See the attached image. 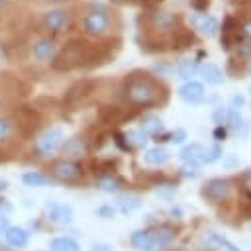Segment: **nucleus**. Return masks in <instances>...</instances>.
I'll return each mask as SVG.
<instances>
[{
    "label": "nucleus",
    "mask_w": 251,
    "mask_h": 251,
    "mask_svg": "<svg viewBox=\"0 0 251 251\" xmlns=\"http://www.w3.org/2000/svg\"><path fill=\"white\" fill-rule=\"evenodd\" d=\"M202 241L210 247V249H224V251H241L237 245H233L229 239H226L224 235H220V233H216V231H212V229H208V231H204L202 233Z\"/></svg>",
    "instance_id": "4468645a"
},
{
    "label": "nucleus",
    "mask_w": 251,
    "mask_h": 251,
    "mask_svg": "<svg viewBox=\"0 0 251 251\" xmlns=\"http://www.w3.org/2000/svg\"><path fill=\"white\" fill-rule=\"evenodd\" d=\"M196 71H198V61L196 59H184V61H180V65L176 69V75L182 80H190V76H194Z\"/></svg>",
    "instance_id": "a878e982"
},
{
    "label": "nucleus",
    "mask_w": 251,
    "mask_h": 251,
    "mask_svg": "<svg viewBox=\"0 0 251 251\" xmlns=\"http://www.w3.org/2000/svg\"><path fill=\"white\" fill-rule=\"evenodd\" d=\"M226 116H227V110H222V108H218L216 112H214V116H212V120L218 124V126H222L224 122H226Z\"/></svg>",
    "instance_id": "ea45409f"
},
{
    "label": "nucleus",
    "mask_w": 251,
    "mask_h": 251,
    "mask_svg": "<svg viewBox=\"0 0 251 251\" xmlns=\"http://www.w3.org/2000/svg\"><path fill=\"white\" fill-rule=\"evenodd\" d=\"M202 196L212 202H226L231 196V182L227 178H212L202 186Z\"/></svg>",
    "instance_id": "0eeeda50"
},
{
    "label": "nucleus",
    "mask_w": 251,
    "mask_h": 251,
    "mask_svg": "<svg viewBox=\"0 0 251 251\" xmlns=\"http://www.w3.org/2000/svg\"><path fill=\"white\" fill-rule=\"evenodd\" d=\"M86 47L88 43L82 39H71L65 43V47L53 57L51 67L55 71H71L76 67H82L84 63V55H86Z\"/></svg>",
    "instance_id": "7ed1b4c3"
},
{
    "label": "nucleus",
    "mask_w": 251,
    "mask_h": 251,
    "mask_svg": "<svg viewBox=\"0 0 251 251\" xmlns=\"http://www.w3.org/2000/svg\"><path fill=\"white\" fill-rule=\"evenodd\" d=\"M22 180L27 184V186H45L49 182V178L43 175V173H37V171H29L22 176Z\"/></svg>",
    "instance_id": "c85d7f7f"
},
{
    "label": "nucleus",
    "mask_w": 251,
    "mask_h": 251,
    "mask_svg": "<svg viewBox=\"0 0 251 251\" xmlns=\"http://www.w3.org/2000/svg\"><path fill=\"white\" fill-rule=\"evenodd\" d=\"M45 216H47L49 222H53L57 226H65V224L73 222V208L69 204L51 200V202L45 204Z\"/></svg>",
    "instance_id": "9d476101"
},
{
    "label": "nucleus",
    "mask_w": 251,
    "mask_h": 251,
    "mask_svg": "<svg viewBox=\"0 0 251 251\" xmlns=\"http://www.w3.org/2000/svg\"><path fill=\"white\" fill-rule=\"evenodd\" d=\"M116 214V208L114 206H110V204H106V206H100L98 208V216L100 218H112Z\"/></svg>",
    "instance_id": "4c0bfd02"
},
{
    "label": "nucleus",
    "mask_w": 251,
    "mask_h": 251,
    "mask_svg": "<svg viewBox=\"0 0 251 251\" xmlns=\"http://www.w3.org/2000/svg\"><path fill=\"white\" fill-rule=\"evenodd\" d=\"M241 31H243V37L251 41V20H247V22L243 24V27H241Z\"/></svg>",
    "instance_id": "37998d69"
},
{
    "label": "nucleus",
    "mask_w": 251,
    "mask_h": 251,
    "mask_svg": "<svg viewBox=\"0 0 251 251\" xmlns=\"http://www.w3.org/2000/svg\"><path fill=\"white\" fill-rule=\"evenodd\" d=\"M112 14L104 6H90L80 18V29L88 37H102L110 31Z\"/></svg>",
    "instance_id": "f03ea898"
},
{
    "label": "nucleus",
    "mask_w": 251,
    "mask_h": 251,
    "mask_svg": "<svg viewBox=\"0 0 251 251\" xmlns=\"http://www.w3.org/2000/svg\"><path fill=\"white\" fill-rule=\"evenodd\" d=\"M92 90H94V80H90V78H82V80L75 82V84L67 90L65 100H67V102H78V100H82L84 96H88Z\"/></svg>",
    "instance_id": "2eb2a0df"
},
{
    "label": "nucleus",
    "mask_w": 251,
    "mask_h": 251,
    "mask_svg": "<svg viewBox=\"0 0 251 251\" xmlns=\"http://www.w3.org/2000/svg\"><path fill=\"white\" fill-rule=\"evenodd\" d=\"M243 71H245V63L241 61V59H229L227 61V75L229 76H233V78H239L241 75H243Z\"/></svg>",
    "instance_id": "2f4dec72"
},
{
    "label": "nucleus",
    "mask_w": 251,
    "mask_h": 251,
    "mask_svg": "<svg viewBox=\"0 0 251 251\" xmlns=\"http://www.w3.org/2000/svg\"><path fill=\"white\" fill-rule=\"evenodd\" d=\"M122 94L126 102L135 108H149L159 102H165L167 98L165 86H161V82L145 71H133L126 75L122 82Z\"/></svg>",
    "instance_id": "f257e3e1"
},
{
    "label": "nucleus",
    "mask_w": 251,
    "mask_h": 251,
    "mask_svg": "<svg viewBox=\"0 0 251 251\" xmlns=\"http://www.w3.org/2000/svg\"><path fill=\"white\" fill-rule=\"evenodd\" d=\"M143 159H145L147 165H155V167H159V165H163V163L169 161V151H167L165 147L157 145V147L147 149L145 155H143Z\"/></svg>",
    "instance_id": "5701e85b"
},
{
    "label": "nucleus",
    "mask_w": 251,
    "mask_h": 251,
    "mask_svg": "<svg viewBox=\"0 0 251 251\" xmlns=\"http://www.w3.org/2000/svg\"><path fill=\"white\" fill-rule=\"evenodd\" d=\"M235 53H237L239 59L251 57V41L249 39H241L239 43H235Z\"/></svg>",
    "instance_id": "72a5a7b5"
},
{
    "label": "nucleus",
    "mask_w": 251,
    "mask_h": 251,
    "mask_svg": "<svg viewBox=\"0 0 251 251\" xmlns=\"http://www.w3.org/2000/svg\"><path fill=\"white\" fill-rule=\"evenodd\" d=\"M202 157H204V147L200 143L186 145L180 151V159L184 161V165H198V163H202Z\"/></svg>",
    "instance_id": "6ab92c4d"
},
{
    "label": "nucleus",
    "mask_w": 251,
    "mask_h": 251,
    "mask_svg": "<svg viewBox=\"0 0 251 251\" xmlns=\"http://www.w3.org/2000/svg\"><path fill=\"white\" fill-rule=\"evenodd\" d=\"M145 135H159L163 131V120L155 114H149L141 120V127H139Z\"/></svg>",
    "instance_id": "4be33fe9"
},
{
    "label": "nucleus",
    "mask_w": 251,
    "mask_h": 251,
    "mask_svg": "<svg viewBox=\"0 0 251 251\" xmlns=\"http://www.w3.org/2000/svg\"><path fill=\"white\" fill-rule=\"evenodd\" d=\"M63 143H65L63 129L57 127V126H53V127L43 129V131L35 137V141H33V151H35L37 157H43V159H45V157L55 155V153L63 147Z\"/></svg>",
    "instance_id": "20e7f679"
},
{
    "label": "nucleus",
    "mask_w": 251,
    "mask_h": 251,
    "mask_svg": "<svg viewBox=\"0 0 251 251\" xmlns=\"http://www.w3.org/2000/svg\"><path fill=\"white\" fill-rule=\"evenodd\" d=\"M196 27L204 33V35H208V37H212V35H216V31H218V20L214 18V16H200L198 20H196Z\"/></svg>",
    "instance_id": "393cba45"
},
{
    "label": "nucleus",
    "mask_w": 251,
    "mask_h": 251,
    "mask_svg": "<svg viewBox=\"0 0 251 251\" xmlns=\"http://www.w3.org/2000/svg\"><path fill=\"white\" fill-rule=\"evenodd\" d=\"M69 24H71V14H69L67 10H63V8L47 10V12H43V16H41V25H43L47 31H51V33H61V31H65V29L69 27Z\"/></svg>",
    "instance_id": "423d86ee"
},
{
    "label": "nucleus",
    "mask_w": 251,
    "mask_h": 251,
    "mask_svg": "<svg viewBox=\"0 0 251 251\" xmlns=\"http://www.w3.org/2000/svg\"><path fill=\"white\" fill-rule=\"evenodd\" d=\"M129 241H131V245H133L135 249H139V251H149V249L155 245L151 229H137V231H133L131 237H129Z\"/></svg>",
    "instance_id": "a211bd4d"
},
{
    "label": "nucleus",
    "mask_w": 251,
    "mask_h": 251,
    "mask_svg": "<svg viewBox=\"0 0 251 251\" xmlns=\"http://www.w3.org/2000/svg\"><path fill=\"white\" fill-rule=\"evenodd\" d=\"M151 233H153V241H155L157 245H169V243L175 239L176 229H175L173 226H169V224H161V226L155 227Z\"/></svg>",
    "instance_id": "aec40b11"
},
{
    "label": "nucleus",
    "mask_w": 251,
    "mask_h": 251,
    "mask_svg": "<svg viewBox=\"0 0 251 251\" xmlns=\"http://www.w3.org/2000/svg\"><path fill=\"white\" fill-rule=\"evenodd\" d=\"M120 210L124 212V214H129V212H133L135 208H139V196H124V198H120Z\"/></svg>",
    "instance_id": "7c9ffc66"
},
{
    "label": "nucleus",
    "mask_w": 251,
    "mask_h": 251,
    "mask_svg": "<svg viewBox=\"0 0 251 251\" xmlns=\"http://www.w3.org/2000/svg\"><path fill=\"white\" fill-rule=\"evenodd\" d=\"M184 139H186V131L184 129H175L171 133V141H175V143H182Z\"/></svg>",
    "instance_id": "a19ab883"
},
{
    "label": "nucleus",
    "mask_w": 251,
    "mask_h": 251,
    "mask_svg": "<svg viewBox=\"0 0 251 251\" xmlns=\"http://www.w3.org/2000/svg\"><path fill=\"white\" fill-rule=\"evenodd\" d=\"M49 171H51L53 178H57L61 182H67V184L78 182L84 175L82 165L78 161H73V159H59L49 167Z\"/></svg>",
    "instance_id": "39448f33"
},
{
    "label": "nucleus",
    "mask_w": 251,
    "mask_h": 251,
    "mask_svg": "<svg viewBox=\"0 0 251 251\" xmlns=\"http://www.w3.org/2000/svg\"><path fill=\"white\" fill-rule=\"evenodd\" d=\"M222 157V145L220 143H214L210 147L204 149V157H202V163H214Z\"/></svg>",
    "instance_id": "473e14b6"
},
{
    "label": "nucleus",
    "mask_w": 251,
    "mask_h": 251,
    "mask_svg": "<svg viewBox=\"0 0 251 251\" xmlns=\"http://www.w3.org/2000/svg\"><path fill=\"white\" fill-rule=\"evenodd\" d=\"M182 176H190V178H196L200 173H198V167L196 165H184L182 171H180Z\"/></svg>",
    "instance_id": "e433bc0d"
},
{
    "label": "nucleus",
    "mask_w": 251,
    "mask_h": 251,
    "mask_svg": "<svg viewBox=\"0 0 251 251\" xmlns=\"http://www.w3.org/2000/svg\"><path fill=\"white\" fill-rule=\"evenodd\" d=\"M63 151L65 153H69V155H73V157H78L80 153H84V139L82 137H73V139H69L67 143H63Z\"/></svg>",
    "instance_id": "cd10ccee"
},
{
    "label": "nucleus",
    "mask_w": 251,
    "mask_h": 251,
    "mask_svg": "<svg viewBox=\"0 0 251 251\" xmlns=\"http://www.w3.org/2000/svg\"><path fill=\"white\" fill-rule=\"evenodd\" d=\"M18 124L12 116H0V147H10L18 139Z\"/></svg>",
    "instance_id": "f8f14e48"
},
{
    "label": "nucleus",
    "mask_w": 251,
    "mask_h": 251,
    "mask_svg": "<svg viewBox=\"0 0 251 251\" xmlns=\"http://www.w3.org/2000/svg\"><path fill=\"white\" fill-rule=\"evenodd\" d=\"M4 237H6L8 245L20 249V247H25V245H27L29 233H27L24 227H20V226H10V227L6 229V233H4Z\"/></svg>",
    "instance_id": "f3484780"
},
{
    "label": "nucleus",
    "mask_w": 251,
    "mask_h": 251,
    "mask_svg": "<svg viewBox=\"0 0 251 251\" xmlns=\"http://www.w3.org/2000/svg\"><path fill=\"white\" fill-rule=\"evenodd\" d=\"M6 188H8V182L0 178V192H2V190H6Z\"/></svg>",
    "instance_id": "3c124183"
},
{
    "label": "nucleus",
    "mask_w": 251,
    "mask_h": 251,
    "mask_svg": "<svg viewBox=\"0 0 251 251\" xmlns=\"http://www.w3.org/2000/svg\"><path fill=\"white\" fill-rule=\"evenodd\" d=\"M226 124H227L229 127L237 129V127L243 124V120H241V114H239L237 110H229V112H227V116H226Z\"/></svg>",
    "instance_id": "f704fd0d"
},
{
    "label": "nucleus",
    "mask_w": 251,
    "mask_h": 251,
    "mask_svg": "<svg viewBox=\"0 0 251 251\" xmlns=\"http://www.w3.org/2000/svg\"><path fill=\"white\" fill-rule=\"evenodd\" d=\"M249 75H251V67H249Z\"/></svg>",
    "instance_id": "5fc2aeb1"
},
{
    "label": "nucleus",
    "mask_w": 251,
    "mask_h": 251,
    "mask_svg": "<svg viewBox=\"0 0 251 251\" xmlns=\"http://www.w3.org/2000/svg\"><path fill=\"white\" fill-rule=\"evenodd\" d=\"M241 39H243V31L237 25V20L233 16H227L224 20V25H222V49L224 51H229Z\"/></svg>",
    "instance_id": "6e6552de"
},
{
    "label": "nucleus",
    "mask_w": 251,
    "mask_h": 251,
    "mask_svg": "<svg viewBox=\"0 0 251 251\" xmlns=\"http://www.w3.org/2000/svg\"><path fill=\"white\" fill-rule=\"evenodd\" d=\"M92 251H112V247L108 243H94L92 245Z\"/></svg>",
    "instance_id": "49530a36"
},
{
    "label": "nucleus",
    "mask_w": 251,
    "mask_h": 251,
    "mask_svg": "<svg viewBox=\"0 0 251 251\" xmlns=\"http://www.w3.org/2000/svg\"><path fill=\"white\" fill-rule=\"evenodd\" d=\"M149 24L153 29H161V31H175L180 24V16L178 14H171V12H153L149 16Z\"/></svg>",
    "instance_id": "9b49d317"
},
{
    "label": "nucleus",
    "mask_w": 251,
    "mask_h": 251,
    "mask_svg": "<svg viewBox=\"0 0 251 251\" xmlns=\"http://www.w3.org/2000/svg\"><path fill=\"white\" fill-rule=\"evenodd\" d=\"M239 182H241V188H243V192H245V194H251V171L243 173Z\"/></svg>",
    "instance_id": "c9c22d12"
},
{
    "label": "nucleus",
    "mask_w": 251,
    "mask_h": 251,
    "mask_svg": "<svg viewBox=\"0 0 251 251\" xmlns=\"http://www.w3.org/2000/svg\"><path fill=\"white\" fill-rule=\"evenodd\" d=\"M96 184H98V188L104 190V192H116V190L120 188V180H118L114 175H98Z\"/></svg>",
    "instance_id": "bb28decb"
},
{
    "label": "nucleus",
    "mask_w": 251,
    "mask_h": 251,
    "mask_svg": "<svg viewBox=\"0 0 251 251\" xmlns=\"http://www.w3.org/2000/svg\"><path fill=\"white\" fill-rule=\"evenodd\" d=\"M249 94H251V86H249Z\"/></svg>",
    "instance_id": "6e6d98bb"
},
{
    "label": "nucleus",
    "mask_w": 251,
    "mask_h": 251,
    "mask_svg": "<svg viewBox=\"0 0 251 251\" xmlns=\"http://www.w3.org/2000/svg\"><path fill=\"white\" fill-rule=\"evenodd\" d=\"M239 163V159L237 157H229L227 161H226V167H231V165H237Z\"/></svg>",
    "instance_id": "8fccbe9b"
},
{
    "label": "nucleus",
    "mask_w": 251,
    "mask_h": 251,
    "mask_svg": "<svg viewBox=\"0 0 251 251\" xmlns=\"http://www.w3.org/2000/svg\"><path fill=\"white\" fill-rule=\"evenodd\" d=\"M178 96H180L184 102H188V104H200V102L204 100L206 92H204V86H202L200 82H196V80H186V82L178 88Z\"/></svg>",
    "instance_id": "ddd939ff"
},
{
    "label": "nucleus",
    "mask_w": 251,
    "mask_h": 251,
    "mask_svg": "<svg viewBox=\"0 0 251 251\" xmlns=\"http://www.w3.org/2000/svg\"><path fill=\"white\" fill-rule=\"evenodd\" d=\"M212 135H214V139H216V141H224V139H226V129H224L222 126H216Z\"/></svg>",
    "instance_id": "79ce46f5"
},
{
    "label": "nucleus",
    "mask_w": 251,
    "mask_h": 251,
    "mask_svg": "<svg viewBox=\"0 0 251 251\" xmlns=\"http://www.w3.org/2000/svg\"><path fill=\"white\" fill-rule=\"evenodd\" d=\"M51 2H71V0H51Z\"/></svg>",
    "instance_id": "864d4df0"
},
{
    "label": "nucleus",
    "mask_w": 251,
    "mask_h": 251,
    "mask_svg": "<svg viewBox=\"0 0 251 251\" xmlns=\"http://www.w3.org/2000/svg\"><path fill=\"white\" fill-rule=\"evenodd\" d=\"M31 57L37 63H45V61H53V57L57 55V43L51 37H37L31 47H29Z\"/></svg>",
    "instance_id": "1a4fd4ad"
},
{
    "label": "nucleus",
    "mask_w": 251,
    "mask_h": 251,
    "mask_svg": "<svg viewBox=\"0 0 251 251\" xmlns=\"http://www.w3.org/2000/svg\"><path fill=\"white\" fill-rule=\"evenodd\" d=\"M0 210H4V212H10L12 210V206L8 204V200H0Z\"/></svg>",
    "instance_id": "09e8293b"
},
{
    "label": "nucleus",
    "mask_w": 251,
    "mask_h": 251,
    "mask_svg": "<svg viewBox=\"0 0 251 251\" xmlns=\"http://www.w3.org/2000/svg\"><path fill=\"white\" fill-rule=\"evenodd\" d=\"M241 106H243V96H233V98H231V108L237 110V108H241Z\"/></svg>",
    "instance_id": "a18cd8bd"
},
{
    "label": "nucleus",
    "mask_w": 251,
    "mask_h": 251,
    "mask_svg": "<svg viewBox=\"0 0 251 251\" xmlns=\"http://www.w3.org/2000/svg\"><path fill=\"white\" fill-rule=\"evenodd\" d=\"M190 43H194V33L192 29H186V27H176L173 31V37H171V47L180 51V49H186L190 47Z\"/></svg>",
    "instance_id": "dca6fc26"
},
{
    "label": "nucleus",
    "mask_w": 251,
    "mask_h": 251,
    "mask_svg": "<svg viewBox=\"0 0 251 251\" xmlns=\"http://www.w3.org/2000/svg\"><path fill=\"white\" fill-rule=\"evenodd\" d=\"M6 2H8V0H0V14H2V10L6 8Z\"/></svg>",
    "instance_id": "603ef678"
},
{
    "label": "nucleus",
    "mask_w": 251,
    "mask_h": 251,
    "mask_svg": "<svg viewBox=\"0 0 251 251\" xmlns=\"http://www.w3.org/2000/svg\"><path fill=\"white\" fill-rule=\"evenodd\" d=\"M139 2H141L145 8H155V6H159L163 0H139Z\"/></svg>",
    "instance_id": "de8ad7c7"
},
{
    "label": "nucleus",
    "mask_w": 251,
    "mask_h": 251,
    "mask_svg": "<svg viewBox=\"0 0 251 251\" xmlns=\"http://www.w3.org/2000/svg\"><path fill=\"white\" fill-rule=\"evenodd\" d=\"M8 227H10V226H8V218H6V214H0V235L6 233Z\"/></svg>",
    "instance_id": "c03bdc74"
},
{
    "label": "nucleus",
    "mask_w": 251,
    "mask_h": 251,
    "mask_svg": "<svg viewBox=\"0 0 251 251\" xmlns=\"http://www.w3.org/2000/svg\"><path fill=\"white\" fill-rule=\"evenodd\" d=\"M126 143H127V147L131 145V147H141L147 139H145V133L141 131V129H129L126 135Z\"/></svg>",
    "instance_id": "c756f323"
},
{
    "label": "nucleus",
    "mask_w": 251,
    "mask_h": 251,
    "mask_svg": "<svg viewBox=\"0 0 251 251\" xmlns=\"http://www.w3.org/2000/svg\"><path fill=\"white\" fill-rule=\"evenodd\" d=\"M200 73H202V78H204L208 84L218 86V84H222V82H224V73H222V69H220V67H216V65H212V63L202 65Z\"/></svg>",
    "instance_id": "412c9836"
},
{
    "label": "nucleus",
    "mask_w": 251,
    "mask_h": 251,
    "mask_svg": "<svg viewBox=\"0 0 251 251\" xmlns=\"http://www.w3.org/2000/svg\"><path fill=\"white\" fill-rule=\"evenodd\" d=\"M190 6H192L196 12H206L208 6H210V0H190Z\"/></svg>",
    "instance_id": "58836bf2"
},
{
    "label": "nucleus",
    "mask_w": 251,
    "mask_h": 251,
    "mask_svg": "<svg viewBox=\"0 0 251 251\" xmlns=\"http://www.w3.org/2000/svg\"><path fill=\"white\" fill-rule=\"evenodd\" d=\"M49 249L51 251H80V245L73 239V237H55L51 239L49 243Z\"/></svg>",
    "instance_id": "b1692460"
}]
</instances>
